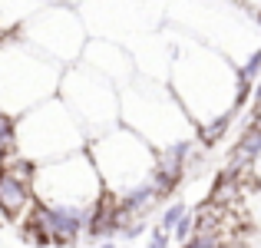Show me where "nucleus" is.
I'll return each mask as SVG.
<instances>
[{"label": "nucleus", "instance_id": "1", "mask_svg": "<svg viewBox=\"0 0 261 248\" xmlns=\"http://www.w3.org/2000/svg\"><path fill=\"white\" fill-rule=\"evenodd\" d=\"M169 86L192 116L195 126L215 119L222 113H235L238 66L215 46L202 40H185L172 53V77Z\"/></svg>", "mask_w": 261, "mask_h": 248}, {"label": "nucleus", "instance_id": "2", "mask_svg": "<svg viewBox=\"0 0 261 248\" xmlns=\"http://www.w3.org/2000/svg\"><path fill=\"white\" fill-rule=\"evenodd\" d=\"M63 70L57 60L33 50L17 33L0 43V109L10 116H23L33 106L57 96Z\"/></svg>", "mask_w": 261, "mask_h": 248}, {"label": "nucleus", "instance_id": "3", "mask_svg": "<svg viewBox=\"0 0 261 248\" xmlns=\"http://www.w3.org/2000/svg\"><path fill=\"white\" fill-rule=\"evenodd\" d=\"M119 122L139 133L155 149L178 142L185 136H195V122L178 103L172 86L142 77H136L129 86L119 89Z\"/></svg>", "mask_w": 261, "mask_h": 248}, {"label": "nucleus", "instance_id": "4", "mask_svg": "<svg viewBox=\"0 0 261 248\" xmlns=\"http://www.w3.org/2000/svg\"><path fill=\"white\" fill-rule=\"evenodd\" d=\"M89 136L83 122L73 116L60 96H50L46 103L33 106L30 113L17 116V156L30 162H53L70 153L86 149Z\"/></svg>", "mask_w": 261, "mask_h": 248}, {"label": "nucleus", "instance_id": "5", "mask_svg": "<svg viewBox=\"0 0 261 248\" xmlns=\"http://www.w3.org/2000/svg\"><path fill=\"white\" fill-rule=\"evenodd\" d=\"M89 156H93L96 169L102 176V185L106 192H129L133 185L149 182L155 169V146H149L139 133H133L129 126L116 122L113 129L93 136L86 142Z\"/></svg>", "mask_w": 261, "mask_h": 248}, {"label": "nucleus", "instance_id": "6", "mask_svg": "<svg viewBox=\"0 0 261 248\" xmlns=\"http://www.w3.org/2000/svg\"><path fill=\"white\" fill-rule=\"evenodd\" d=\"M33 192H37V202L43 205H83L93 209L99 202V195L106 192L102 176L96 169L89 149L70 153L63 159L53 162H40L33 172Z\"/></svg>", "mask_w": 261, "mask_h": 248}, {"label": "nucleus", "instance_id": "7", "mask_svg": "<svg viewBox=\"0 0 261 248\" xmlns=\"http://www.w3.org/2000/svg\"><path fill=\"white\" fill-rule=\"evenodd\" d=\"M57 96L73 109V116L83 122L89 139L106 133V129H113L116 122H119V86L109 77L96 73L93 66H86V63L66 66Z\"/></svg>", "mask_w": 261, "mask_h": 248}, {"label": "nucleus", "instance_id": "8", "mask_svg": "<svg viewBox=\"0 0 261 248\" xmlns=\"http://www.w3.org/2000/svg\"><path fill=\"white\" fill-rule=\"evenodd\" d=\"M20 40L40 50L43 57L57 60L60 66H73L83 60L86 50V30L73 4H43L23 27L17 30Z\"/></svg>", "mask_w": 261, "mask_h": 248}, {"label": "nucleus", "instance_id": "9", "mask_svg": "<svg viewBox=\"0 0 261 248\" xmlns=\"http://www.w3.org/2000/svg\"><path fill=\"white\" fill-rule=\"evenodd\" d=\"M33 172H37V162L20 159V156H13L10 165L0 172V218L4 222L27 218V212L37 205Z\"/></svg>", "mask_w": 261, "mask_h": 248}, {"label": "nucleus", "instance_id": "10", "mask_svg": "<svg viewBox=\"0 0 261 248\" xmlns=\"http://www.w3.org/2000/svg\"><path fill=\"white\" fill-rule=\"evenodd\" d=\"M80 63H86V66H93L96 73L109 77L119 89H122V86H129V83L139 77V66H136V60L129 57L122 46L106 43V40H89Z\"/></svg>", "mask_w": 261, "mask_h": 248}, {"label": "nucleus", "instance_id": "11", "mask_svg": "<svg viewBox=\"0 0 261 248\" xmlns=\"http://www.w3.org/2000/svg\"><path fill=\"white\" fill-rule=\"evenodd\" d=\"M40 205V215H43L46 229H50V238L53 245H76L80 235H86V225H89V209L83 205Z\"/></svg>", "mask_w": 261, "mask_h": 248}, {"label": "nucleus", "instance_id": "12", "mask_svg": "<svg viewBox=\"0 0 261 248\" xmlns=\"http://www.w3.org/2000/svg\"><path fill=\"white\" fill-rule=\"evenodd\" d=\"M231 119H235V113H222V116H215V119H208V122H202V126H195V139H198V146H202V149L218 146V142L225 139V133H228Z\"/></svg>", "mask_w": 261, "mask_h": 248}, {"label": "nucleus", "instance_id": "13", "mask_svg": "<svg viewBox=\"0 0 261 248\" xmlns=\"http://www.w3.org/2000/svg\"><path fill=\"white\" fill-rule=\"evenodd\" d=\"M185 212H189V205H185V202H182V199H175V202H169V205H166V209H162V212H159V222H155V225H162V229H166V232H175V225H178V218H182V215H185Z\"/></svg>", "mask_w": 261, "mask_h": 248}, {"label": "nucleus", "instance_id": "14", "mask_svg": "<svg viewBox=\"0 0 261 248\" xmlns=\"http://www.w3.org/2000/svg\"><path fill=\"white\" fill-rule=\"evenodd\" d=\"M238 77H242V80H251V83L261 77V46H255V50H251L248 57L238 63Z\"/></svg>", "mask_w": 261, "mask_h": 248}, {"label": "nucleus", "instance_id": "15", "mask_svg": "<svg viewBox=\"0 0 261 248\" xmlns=\"http://www.w3.org/2000/svg\"><path fill=\"white\" fill-rule=\"evenodd\" d=\"M195 229H198V218H195V212H185L182 218H178V225H175V232H172V238L175 242H189L192 235H195Z\"/></svg>", "mask_w": 261, "mask_h": 248}, {"label": "nucleus", "instance_id": "16", "mask_svg": "<svg viewBox=\"0 0 261 248\" xmlns=\"http://www.w3.org/2000/svg\"><path fill=\"white\" fill-rule=\"evenodd\" d=\"M245 205H248V218L261 229V185L248 192V202H245Z\"/></svg>", "mask_w": 261, "mask_h": 248}, {"label": "nucleus", "instance_id": "17", "mask_svg": "<svg viewBox=\"0 0 261 248\" xmlns=\"http://www.w3.org/2000/svg\"><path fill=\"white\" fill-rule=\"evenodd\" d=\"M172 245V232H166L162 225H152V235H149L146 248H169Z\"/></svg>", "mask_w": 261, "mask_h": 248}, {"label": "nucleus", "instance_id": "18", "mask_svg": "<svg viewBox=\"0 0 261 248\" xmlns=\"http://www.w3.org/2000/svg\"><path fill=\"white\" fill-rule=\"evenodd\" d=\"M10 159H13V156H10V153H7V149H4V146H0V172H4V169H7V165H10Z\"/></svg>", "mask_w": 261, "mask_h": 248}, {"label": "nucleus", "instance_id": "19", "mask_svg": "<svg viewBox=\"0 0 261 248\" xmlns=\"http://www.w3.org/2000/svg\"><path fill=\"white\" fill-rule=\"evenodd\" d=\"M96 248H116V238H99V245Z\"/></svg>", "mask_w": 261, "mask_h": 248}, {"label": "nucleus", "instance_id": "20", "mask_svg": "<svg viewBox=\"0 0 261 248\" xmlns=\"http://www.w3.org/2000/svg\"><path fill=\"white\" fill-rule=\"evenodd\" d=\"M251 17H255V23H258V37H261V7H255V10H251Z\"/></svg>", "mask_w": 261, "mask_h": 248}, {"label": "nucleus", "instance_id": "21", "mask_svg": "<svg viewBox=\"0 0 261 248\" xmlns=\"http://www.w3.org/2000/svg\"><path fill=\"white\" fill-rule=\"evenodd\" d=\"M238 4H245L248 10H255V7H261V0H238Z\"/></svg>", "mask_w": 261, "mask_h": 248}, {"label": "nucleus", "instance_id": "22", "mask_svg": "<svg viewBox=\"0 0 261 248\" xmlns=\"http://www.w3.org/2000/svg\"><path fill=\"white\" fill-rule=\"evenodd\" d=\"M255 176H258V182H261V156L255 159Z\"/></svg>", "mask_w": 261, "mask_h": 248}, {"label": "nucleus", "instance_id": "23", "mask_svg": "<svg viewBox=\"0 0 261 248\" xmlns=\"http://www.w3.org/2000/svg\"><path fill=\"white\" fill-rule=\"evenodd\" d=\"M169 248H172V245H169Z\"/></svg>", "mask_w": 261, "mask_h": 248}]
</instances>
